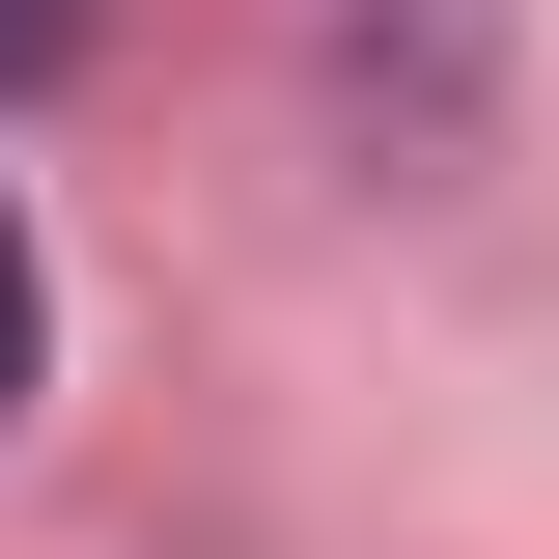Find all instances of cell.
Returning <instances> with one entry per match:
<instances>
[{
    "mask_svg": "<svg viewBox=\"0 0 559 559\" xmlns=\"http://www.w3.org/2000/svg\"><path fill=\"white\" fill-rule=\"evenodd\" d=\"M28 364H57V280H28V224H0V419H28Z\"/></svg>",
    "mask_w": 559,
    "mask_h": 559,
    "instance_id": "6da1fadb",
    "label": "cell"
},
{
    "mask_svg": "<svg viewBox=\"0 0 559 559\" xmlns=\"http://www.w3.org/2000/svg\"><path fill=\"white\" fill-rule=\"evenodd\" d=\"M57 57H84V0H0V84H57Z\"/></svg>",
    "mask_w": 559,
    "mask_h": 559,
    "instance_id": "7a4b0ae2",
    "label": "cell"
}]
</instances>
